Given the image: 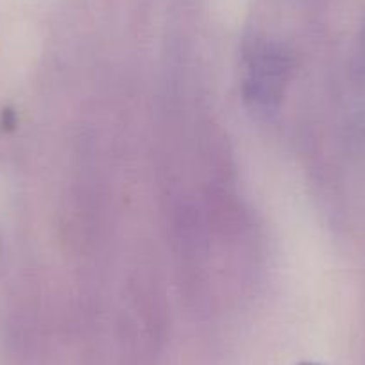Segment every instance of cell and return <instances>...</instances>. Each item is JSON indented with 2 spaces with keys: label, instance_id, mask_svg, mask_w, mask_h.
<instances>
[{
  "label": "cell",
  "instance_id": "cell-1",
  "mask_svg": "<svg viewBox=\"0 0 365 365\" xmlns=\"http://www.w3.org/2000/svg\"><path fill=\"white\" fill-rule=\"evenodd\" d=\"M292 63L276 45L256 43L244 61V97L256 111H272L285 96Z\"/></svg>",
  "mask_w": 365,
  "mask_h": 365
},
{
  "label": "cell",
  "instance_id": "cell-2",
  "mask_svg": "<svg viewBox=\"0 0 365 365\" xmlns=\"http://www.w3.org/2000/svg\"><path fill=\"white\" fill-rule=\"evenodd\" d=\"M301 365H322V364H315V361H307V364H301Z\"/></svg>",
  "mask_w": 365,
  "mask_h": 365
},
{
  "label": "cell",
  "instance_id": "cell-3",
  "mask_svg": "<svg viewBox=\"0 0 365 365\" xmlns=\"http://www.w3.org/2000/svg\"><path fill=\"white\" fill-rule=\"evenodd\" d=\"M364 40H365V31H364Z\"/></svg>",
  "mask_w": 365,
  "mask_h": 365
}]
</instances>
